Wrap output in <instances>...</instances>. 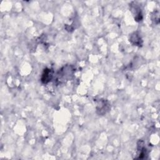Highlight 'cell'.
Segmentation results:
<instances>
[{
  "mask_svg": "<svg viewBox=\"0 0 160 160\" xmlns=\"http://www.w3.org/2000/svg\"><path fill=\"white\" fill-rule=\"evenodd\" d=\"M72 73L73 69H71V66H67L66 67H64L59 71V74H58L59 76V78L58 79L61 81L68 80L69 78H70L71 76H72Z\"/></svg>",
  "mask_w": 160,
  "mask_h": 160,
  "instance_id": "obj_1",
  "label": "cell"
},
{
  "mask_svg": "<svg viewBox=\"0 0 160 160\" xmlns=\"http://www.w3.org/2000/svg\"><path fill=\"white\" fill-rule=\"evenodd\" d=\"M52 78V71L50 69H46L44 70V72L42 74L41 78V81L46 84L48 82H49Z\"/></svg>",
  "mask_w": 160,
  "mask_h": 160,
  "instance_id": "obj_2",
  "label": "cell"
},
{
  "mask_svg": "<svg viewBox=\"0 0 160 160\" xmlns=\"http://www.w3.org/2000/svg\"><path fill=\"white\" fill-rule=\"evenodd\" d=\"M129 41H131L135 45L140 46V44H141V43L140 42V41H141V39L137 33H134V34L131 36Z\"/></svg>",
  "mask_w": 160,
  "mask_h": 160,
  "instance_id": "obj_3",
  "label": "cell"
}]
</instances>
